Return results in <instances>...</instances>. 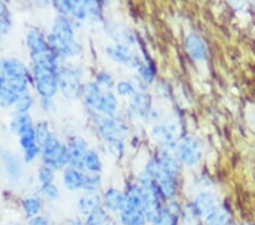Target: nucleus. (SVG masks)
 I'll use <instances>...</instances> for the list:
<instances>
[{
    "mask_svg": "<svg viewBox=\"0 0 255 225\" xmlns=\"http://www.w3.org/2000/svg\"><path fill=\"white\" fill-rule=\"evenodd\" d=\"M117 91L119 95L122 96H134L135 95V89L134 85L130 82L122 81L117 84Z\"/></svg>",
    "mask_w": 255,
    "mask_h": 225,
    "instance_id": "41",
    "label": "nucleus"
},
{
    "mask_svg": "<svg viewBox=\"0 0 255 225\" xmlns=\"http://www.w3.org/2000/svg\"><path fill=\"white\" fill-rule=\"evenodd\" d=\"M119 214H121V222L123 225H144L146 222L143 210L130 207L126 204Z\"/></svg>",
    "mask_w": 255,
    "mask_h": 225,
    "instance_id": "11",
    "label": "nucleus"
},
{
    "mask_svg": "<svg viewBox=\"0 0 255 225\" xmlns=\"http://www.w3.org/2000/svg\"><path fill=\"white\" fill-rule=\"evenodd\" d=\"M69 164L72 167L81 170L84 167V158L88 153V143L81 137H73L68 141Z\"/></svg>",
    "mask_w": 255,
    "mask_h": 225,
    "instance_id": "3",
    "label": "nucleus"
},
{
    "mask_svg": "<svg viewBox=\"0 0 255 225\" xmlns=\"http://www.w3.org/2000/svg\"><path fill=\"white\" fill-rule=\"evenodd\" d=\"M227 225H230V224H227Z\"/></svg>",
    "mask_w": 255,
    "mask_h": 225,
    "instance_id": "54",
    "label": "nucleus"
},
{
    "mask_svg": "<svg viewBox=\"0 0 255 225\" xmlns=\"http://www.w3.org/2000/svg\"><path fill=\"white\" fill-rule=\"evenodd\" d=\"M66 225H84V220H82L80 218H74L68 220V222Z\"/></svg>",
    "mask_w": 255,
    "mask_h": 225,
    "instance_id": "49",
    "label": "nucleus"
},
{
    "mask_svg": "<svg viewBox=\"0 0 255 225\" xmlns=\"http://www.w3.org/2000/svg\"><path fill=\"white\" fill-rule=\"evenodd\" d=\"M152 137L155 141L160 145H162L163 147L166 146L167 148H171L172 143H174V139H175V134L174 131H172L170 128L168 126H155V128L152 130Z\"/></svg>",
    "mask_w": 255,
    "mask_h": 225,
    "instance_id": "18",
    "label": "nucleus"
},
{
    "mask_svg": "<svg viewBox=\"0 0 255 225\" xmlns=\"http://www.w3.org/2000/svg\"><path fill=\"white\" fill-rule=\"evenodd\" d=\"M154 225H177V216L166 208V210L161 211L160 219Z\"/></svg>",
    "mask_w": 255,
    "mask_h": 225,
    "instance_id": "38",
    "label": "nucleus"
},
{
    "mask_svg": "<svg viewBox=\"0 0 255 225\" xmlns=\"http://www.w3.org/2000/svg\"><path fill=\"white\" fill-rule=\"evenodd\" d=\"M100 183H101V178L99 174L97 173L84 174L82 188L88 192H94L99 187H100Z\"/></svg>",
    "mask_w": 255,
    "mask_h": 225,
    "instance_id": "31",
    "label": "nucleus"
},
{
    "mask_svg": "<svg viewBox=\"0 0 255 225\" xmlns=\"http://www.w3.org/2000/svg\"><path fill=\"white\" fill-rule=\"evenodd\" d=\"M0 68L6 79H16V77H24L30 80V73L27 67L22 61L14 58H7L0 61Z\"/></svg>",
    "mask_w": 255,
    "mask_h": 225,
    "instance_id": "6",
    "label": "nucleus"
},
{
    "mask_svg": "<svg viewBox=\"0 0 255 225\" xmlns=\"http://www.w3.org/2000/svg\"><path fill=\"white\" fill-rule=\"evenodd\" d=\"M84 167H86L91 173H99L102 169V164L99 155L94 150H88L84 158Z\"/></svg>",
    "mask_w": 255,
    "mask_h": 225,
    "instance_id": "28",
    "label": "nucleus"
},
{
    "mask_svg": "<svg viewBox=\"0 0 255 225\" xmlns=\"http://www.w3.org/2000/svg\"><path fill=\"white\" fill-rule=\"evenodd\" d=\"M26 43L33 57L43 54V52L49 50L48 40H46L44 35L39 30H36V28H33V30L28 32L26 36Z\"/></svg>",
    "mask_w": 255,
    "mask_h": 225,
    "instance_id": "8",
    "label": "nucleus"
},
{
    "mask_svg": "<svg viewBox=\"0 0 255 225\" xmlns=\"http://www.w3.org/2000/svg\"><path fill=\"white\" fill-rule=\"evenodd\" d=\"M28 79L24 77H16V79H7V87L10 88L18 95H24L28 85Z\"/></svg>",
    "mask_w": 255,
    "mask_h": 225,
    "instance_id": "33",
    "label": "nucleus"
},
{
    "mask_svg": "<svg viewBox=\"0 0 255 225\" xmlns=\"http://www.w3.org/2000/svg\"><path fill=\"white\" fill-rule=\"evenodd\" d=\"M108 148L114 156L117 158H121L124 151V145H123V140H109L108 141Z\"/></svg>",
    "mask_w": 255,
    "mask_h": 225,
    "instance_id": "42",
    "label": "nucleus"
},
{
    "mask_svg": "<svg viewBox=\"0 0 255 225\" xmlns=\"http://www.w3.org/2000/svg\"><path fill=\"white\" fill-rule=\"evenodd\" d=\"M2 162L5 164L6 171L9 178L17 180L20 177V166L18 159L9 151H5V153H2Z\"/></svg>",
    "mask_w": 255,
    "mask_h": 225,
    "instance_id": "22",
    "label": "nucleus"
},
{
    "mask_svg": "<svg viewBox=\"0 0 255 225\" xmlns=\"http://www.w3.org/2000/svg\"><path fill=\"white\" fill-rule=\"evenodd\" d=\"M43 162L44 165L51 167V169H60L61 166L69 163L68 147L61 143L59 148L53 151L52 154L43 156Z\"/></svg>",
    "mask_w": 255,
    "mask_h": 225,
    "instance_id": "12",
    "label": "nucleus"
},
{
    "mask_svg": "<svg viewBox=\"0 0 255 225\" xmlns=\"http://www.w3.org/2000/svg\"><path fill=\"white\" fill-rule=\"evenodd\" d=\"M2 17H8V11L5 3L0 1V18Z\"/></svg>",
    "mask_w": 255,
    "mask_h": 225,
    "instance_id": "50",
    "label": "nucleus"
},
{
    "mask_svg": "<svg viewBox=\"0 0 255 225\" xmlns=\"http://www.w3.org/2000/svg\"><path fill=\"white\" fill-rule=\"evenodd\" d=\"M228 213L223 208H215L204 218V225H227Z\"/></svg>",
    "mask_w": 255,
    "mask_h": 225,
    "instance_id": "24",
    "label": "nucleus"
},
{
    "mask_svg": "<svg viewBox=\"0 0 255 225\" xmlns=\"http://www.w3.org/2000/svg\"><path fill=\"white\" fill-rule=\"evenodd\" d=\"M57 75L42 77V79L35 80L36 90H38L39 95L42 97L43 99H50L51 97L56 95L57 90H58V88H59Z\"/></svg>",
    "mask_w": 255,
    "mask_h": 225,
    "instance_id": "13",
    "label": "nucleus"
},
{
    "mask_svg": "<svg viewBox=\"0 0 255 225\" xmlns=\"http://www.w3.org/2000/svg\"><path fill=\"white\" fill-rule=\"evenodd\" d=\"M10 20L8 17L0 18V34H5L6 32L9 30Z\"/></svg>",
    "mask_w": 255,
    "mask_h": 225,
    "instance_id": "48",
    "label": "nucleus"
},
{
    "mask_svg": "<svg viewBox=\"0 0 255 225\" xmlns=\"http://www.w3.org/2000/svg\"><path fill=\"white\" fill-rule=\"evenodd\" d=\"M39 180L42 184H48V183H52L53 180V172L51 167H49L47 165H43L42 167H40L39 170Z\"/></svg>",
    "mask_w": 255,
    "mask_h": 225,
    "instance_id": "39",
    "label": "nucleus"
},
{
    "mask_svg": "<svg viewBox=\"0 0 255 225\" xmlns=\"http://www.w3.org/2000/svg\"><path fill=\"white\" fill-rule=\"evenodd\" d=\"M158 188L161 194L167 198H172L176 192V184L174 181V175H168L158 182Z\"/></svg>",
    "mask_w": 255,
    "mask_h": 225,
    "instance_id": "29",
    "label": "nucleus"
},
{
    "mask_svg": "<svg viewBox=\"0 0 255 225\" xmlns=\"http://www.w3.org/2000/svg\"><path fill=\"white\" fill-rule=\"evenodd\" d=\"M99 207H101V198L97 192H86L79 200L80 211L85 216Z\"/></svg>",
    "mask_w": 255,
    "mask_h": 225,
    "instance_id": "17",
    "label": "nucleus"
},
{
    "mask_svg": "<svg viewBox=\"0 0 255 225\" xmlns=\"http://www.w3.org/2000/svg\"><path fill=\"white\" fill-rule=\"evenodd\" d=\"M186 49L193 59L204 60L208 56L207 46L203 42V40L195 33H191L186 38Z\"/></svg>",
    "mask_w": 255,
    "mask_h": 225,
    "instance_id": "9",
    "label": "nucleus"
},
{
    "mask_svg": "<svg viewBox=\"0 0 255 225\" xmlns=\"http://www.w3.org/2000/svg\"><path fill=\"white\" fill-rule=\"evenodd\" d=\"M83 175L80 170L69 167L65 171L64 173V183L69 190H77L81 189L82 184H83Z\"/></svg>",
    "mask_w": 255,
    "mask_h": 225,
    "instance_id": "21",
    "label": "nucleus"
},
{
    "mask_svg": "<svg viewBox=\"0 0 255 225\" xmlns=\"http://www.w3.org/2000/svg\"><path fill=\"white\" fill-rule=\"evenodd\" d=\"M110 223L109 213L104 207H99L96 211L86 215L84 225H107Z\"/></svg>",
    "mask_w": 255,
    "mask_h": 225,
    "instance_id": "23",
    "label": "nucleus"
},
{
    "mask_svg": "<svg viewBox=\"0 0 255 225\" xmlns=\"http://www.w3.org/2000/svg\"><path fill=\"white\" fill-rule=\"evenodd\" d=\"M125 204L134 208H143L142 191L137 186H130L125 194Z\"/></svg>",
    "mask_w": 255,
    "mask_h": 225,
    "instance_id": "27",
    "label": "nucleus"
},
{
    "mask_svg": "<svg viewBox=\"0 0 255 225\" xmlns=\"http://www.w3.org/2000/svg\"><path fill=\"white\" fill-rule=\"evenodd\" d=\"M197 214L194 205H187L186 207H184L182 211V222L184 225H196L197 223Z\"/></svg>",
    "mask_w": 255,
    "mask_h": 225,
    "instance_id": "34",
    "label": "nucleus"
},
{
    "mask_svg": "<svg viewBox=\"0 0 255 225\" xmlns=\"http://www.w3.org/2000/svg\"><path fill=\"white\" fill-rule=\"evenodd\" d=\"M130 108L139 116L146 115L150 109V97L145 93H135L130 100Z\"/></svg>",
    "mask_w": 255,
    "mask_h": 225,
    "instance_id": "19",
    "label": "nucleus"
},
{
    "mask_svg": "<svg viewBox=\"0 0 255 225\" xmlns=\"http://www.w3.org/2000/svg\"><path fill=\"white\" fill-rule=\"evenodd\" d=\"M96 109L99 112L105 114V115L109 117H114L115 113H116L117 109V99L115 97L114 93L112 92H105L102 93L100 99L97 102Z\"/></svg>",
    "mask_w": 255,
    "mask_h": 225,
    "instance_id": "15",
    "label": "nucleus"
},
{
    "mask_svg": "<svg viewBox=\"0 0 255 225\" xmlns=\"http://www.w3.org/2000/svg\"><path fill=\"white\" fill-rule=\"evenodd\" d=\"M10 128L16 134H18V136L25 132V131L32 129L33 123L30 115H27V114H18V115L14 117L13 121H11Z\"/></svg>",
    "mask_w": 255,
    "mask_h": 225,
    "instance_id": "25",
    "label": "nucleus"
},
{
    "mask_svg": "<svg viewBox=\"0 0 255 225\" xmlns=\"http://www.w3.org/2000/svg\"><path fill=\"white\" fill-rule=\"evenodd\" d=\"M113 82V77L110 74L106 72H100L97 76V83L100 84H106V85H110Z\"/></svg>",
    "mask_w": 255,
    "mask_h": 225,
    "instance_id": "45",
    "label": "nucleus"
},
{
    "mask_svg": "<svg viewBox=\"0 0 255 225\" xmlns=\"http://www.w3.org/2000/svg\"><path fill=\"white\" fill-rule=\"evenodd\" d=\"M245 225H252V224H245Z\"/></svg>",
    "mask_w": 255,
    "mask_h": 225,
    "instance_id": "53",
    "label": "nucleus"
},
{
    "mask_svg": "<svg viewBox=\"0 0 255 225\" xmlns=\"http://www.w3.org/2000/svg\"><path fill=\"white\" fill-rule=\"evenodd\" d=\"M19 143L23 147L24 150L30 148L33 145L36 143V137H35V129L32 128L30 130L25 131L19 136Z\"/></svg>",
    "mask_w": 255,
    "mask_h": 225,
    "instance_id": "35",
    "label": "nucleus"
},
{
    "mask_svg": "<svg viewBox=\"0 0 255 225\" xmlns=\"http://www.w3.org/2000/svg\"><path fill=\"white\" fill-rule=\"evenodd\" d=\"M72 13L77 19H83L88 15L86 1H72Z\"/></svg>",
    "mask_w": 255,
    "mask_h": 225,
    "instance_id": "37",
    "label": "nucleus"
},
{
    "mask_svg": "<svg viewBox=\"0 0 255 225\" xmlns=\"http://www.w3.org/2000/svg\"><path fill=\"white\" fill-rule=\"evenodd\" d=\"M178 156L185 165H195L202 157V148H201L200 141L194 137L185 138L178 147Z\"/></svg>",
    "mask_w": 255,
    "mask_h": 225,
    "instance_id": "2",
    "label": "nucleus"
},
{
    "mask_svg": "<svg viewBox=\"0 0 255 225\" xmlns=\"http://www.w3.org/2000/svg\"><path fill=\"white\" fill-rule=\"evenodd\" d=\"M105 210L108 213H121L125 205V194L117 189H108L104 196Z\"/></svg>",
    "mask_w": 255,
    "mask_h": 225,
    "instance_id": "10",
    "label": "nucleus"
},
{
    "mask_svg": "<svg viewBox=\"0 0 255 225\" xmlns=\"http://www.w3.org/2000/svg\"><path fill=\"white\" fill-rule=\"evenodd\" d=\"M27 225H50V223H49L48 219L44 218V216L39 215L31 220H28Z\"/></svg>",
    "mask_w": 255,
    "mask_h": 225,
    "instance_id": "47",
    "label": "nucleus"
},
{
    "mask_svg": "<svg viewBox=\"0 0 255 225\" xmlns=\"http://www.w3.org/2000/svg\"><path fill=\"white\" fill-rule=\"evenodd\" d=\"M51 33L57 35L60 39H63L64 41H67V42L75 40L74 39V30L71 22L65 16L61 15L58 16L55 19V22H53Z\"/></svg>",
    "mask_w": 255,
    "mask_h": 225,
    "instance_id": "14",
    "label": "nucleus"
},
{
    "mask_svg": "<svg viewBox=\"0 0 255 225\" xmlns=\"http://www.w3.org/2000/svg\"><path fill=\"white\" fill-rule=\"evenodd\" d=\"M52 136L50 131H49V125L47 122H40L38 123L35 128V137H36V143L41 147L47 142L49 138Z\"/></svg>",
    "mask_w": 255,
    "mask_h": 225,
    "instance_id": "32",
    "label": "nucleus"
},
{
    "mask_svg": "<svg viewBox=\"0 0 255 225\" xmlns=\"http://www.w3.org/2000/svg\"><path fill=\"white\" fill-rule=\"evenodd\" d=\"M22 205L25 216L28 220L35 218V216H39L41 210H42V202L36 197L25 198L23 200Z\"/></svg>",
    "mask_w": 255,
    "mask_h": 225,
    "instance_id": "26",
    "label": "nucleus"
},
{
    "mask_svg": "<svg viewBox=\"0 0 255 225\" xmlns=\"http://www.w3.org/2000/svg\"><path fill=\"white\" fill-rule=\"evenodd\" d=\"M217 205V198L216 196L211 194V192H204L201 194L199 197L196 198L194 203V208L197 214L200 215H207L209 212L215 210Z\"/></svg>",
    "mask_w": 255,
    "mask_h": 225,
    "instance_id": "16",
    "label": "nucleus"
},
{
    "mask_svg": "<svg viewBox=\"0 0 255 225\" xmlns=\"http://www.w3.org/2000/svg\"><path fill=\"white\" fill-rule=\"evenodd\" d=\"M86 8H88V14L91 16H98L100 14V5L97 1H86Z\"/></svg>",
    "mask_w": 255,
    "mask_h": 225,
    "instance_id": "46",
    "label": "nucleus"
},
{
    "mask_svg": "<svg viewBox=\"0 0 255 225\" xmlns=\"http://www.w3.org/2000/svg\"><path fill=\"white\" fill-rule=\"evenodd\" d=\"M82 93H83L85 104L90 106V107H96L97 102L102 95L100 85L97 82H90V83L85 84L83 89H82Z\"/></svg>",
    "mask_w": 255,
    "mask_h": 225,
    "instance_id": "20",
    "label": "nucleus"
},
{
    "mask_svg": "<svg viewBox=\"0 0 255 225\" xmlns=\"http://www.w3.org/2000/svg\"><path fill=\"white\" fill-rule=\"evenodd\" d=\"M107 52L112 57L113 59L119 61L122 64H130L134 66H141L142 61L139 60L137 56L130 54L129 49L124 44H117L115 47H108L107 48Z\"/></svg>",
    "mask_w": 255,
    "mask_h": 225,
    "instance_id": "7",
    "label": "nucleus"
},
{
    "mask_svg": "<svg viewBox=\"0 0 255 225\" xmlns=\"http://www.w3.org/2000/svg\"><path fill=\"white\" fill-rule=\"evenodd\" d=\"M58 85L64 95L68 98H75L82 92L80 74L72 67H61L58 71Z\"/></svg>",
    "mask_w": 255,
    "mask_h": 225,
    "instance_id": "1",
    "label": "nucleus"
},
{
    "mask_svg": "<svg viewBox=\"0 0 255 225\" xmlns=\"http://www.w3.org/2000/svg\"><path fill=\"white\" fill-rule=\"evenodd\" d=\"M40 150H41V147L38 145V143H35V145H33L32 147H30V148L24 150L25 151V154H24V159H25V162L26 163L32 162L33 159L38 156Z\"/></svg>",
    "mask_w": 255,
    "mask_h": 225,
    "instance_id": "44",
    "label": "nucleus"
},
{
    "mask_svg": "<svg viewBox=\"0 0 255 225\" xmlns=\"http://www.w3.org/2000/svg\"><path fill=\"white\" fill-rule=\"evenodd\" d=\"M20 96L22 95H18L6 85V87L0 89V105L5 106V107L16 105Z\"/></svg>",
    "mask_w": 255,
    "mask_h": 225,
    "instance_id": "30",
    "label": "nucleus"
},
{
    "mask_svg": "<svg viewBox=\"0 0 255 225\" xmlns=\"http://www.w3.org/2000/svg\"><path fill=\"white\" fill-rule=\"evenodd\" d=\"M53 6L57 10L59 11L61 16L67 15L69 13H72V1H68V0H60V1H55L53 2Z\"/></svg>",
    "mask_w": 255,
    "mask_h": 225,
    "instance_id": "43",
    "label": "nucleus"
},
{
    "mask_svg": "<svg viewBox=\"0 0 255 225\" xmlns=\"http://www.w3.org/2000/svg\"><path fill=\"white\" fill-rule=\"evenodd\" d=\"M99 131L101 136L104 137L107 141L109 140H122L123 136L126 133L127 128L125 123L115 117L104 118L99 124Z\"/></svg>",
    "mask_w": 255,
    "mask_h": 225,
    "instance_id": "4",
    "label": "nucleus"
},
{
    "mask_svg": "<svg viewBox=\"0 0 255 225\" xmlns=\"http://www.w3.org/2000/svg\"><path fill=\"white\" fill-rule=\"evenodd\" d=\"M48 43L49 47L51 48V50L55 52L56 55L59 56H75L80 54L82 48L81 44L77 42L76 40L71 41V42H67V41H64L63 39L58 38V36L55 35L53 33H50L48 35Z\"/></svg>",
    "mask_w": 255,
    "mask_h": 225,
    "instance_id": "5",
    "label": "nucleus"
},
{
    "mask_svg": "<svg viewBox=\"0 0 255 225\" xmlns=\"http://www.w3.org/2000/svg\"><path fill=\"white\" fill-rule=\"evenodd\" d=\"M5 225H20L18 222H14V221H11V222H8L7 224Z\"/></svg>",
    "mask_w": 255,
    "mask_h": 225,
    "instance_id": "51",
    "label": "nucleus"
},
{
    "mask_svg": "<svg viewBox=\"0 0 255 225\" xmlns=\"http://www.w3.org/2000/svg\"><path fill=\"white\" fill-rule=\"evenodd\" d=\"M107 225H113V224H110V223H109V224H107Z\"/></svg>",
    "mask_w": 255,
    "mask_h": 225,
    "instance_id": "52",
    "label": "nucleus"
},
{
    "mask_svg": "<svg viewBox=\"0 0 255 225\" xmlns=\"http://www.w3.org/2000/svg\"><path fill=\"white\" fill-rule=\"evenodd\" d=\"M32 105H33V98L30 95L24 93V95L19 97L18 101L16 102L15 107L18 114H27L28 110L31 109Z\"/></svg>",
    "mask_w": 255,
    "mask_h": 225,
    "instance_id": "36",
    "label": "nucleus"
},
{
    "mask_svg": "<svg viewBox=\"0 0 255 225\" xmlns=\"http://www.w3.org/2000/svg\"><path fill=\"white\" fill-rule=\"evenodd\" d=\"M41 194L49 199H56L59 196V191L55 184L48 183L41 186Z\"/></svg>",
    "mask_w": 255,
    "mask_h": 225,
    "instance_id": "40",
    "label": "nucleus"
}]
</instances>
